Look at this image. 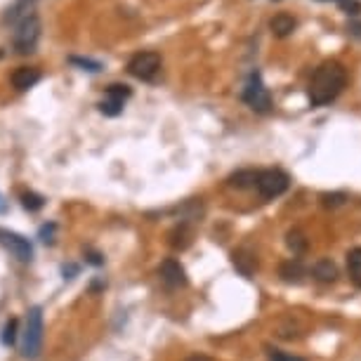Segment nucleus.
I'll list each match as a JSON object with an SVG mask.
<instances>
[{
  "mask_svg": "<svg viewBox=\"0 0 361 361\" xmlns=\"http://www.w3.org/2000/svg\"><path fill=\"white\" fill-rule=\"evenodd\" d=\"M184 361H213L208 357V354H191V357H186Z\"/></svg>",
  "mask_w": 361,
  "mask_h": 361,
  "instance_id": "c756f323",
  "label": "nucleus"
},
{
  "mask_svg": "<svg viewBox=\"0 0 361 361\" xmlns=\"http://www.w3.org/2000/svg\"><path fill=\"white\" fill-rule=\"evenodd\" d=\"M31 3H36V0H20V3H17V8L12 10V15H10V17H15L17 12H20L22 8H27V5H31Z\"/></svg>",
  "mask_w": 361,
  "mask_h": 361,
  "instance_id": "7c9ffc66",
  "label": "nucleus"
},
{
  "mask_svg": "<svg viewBox=\"0 0 361 361\" xmlns=\"http://www.w3.org/2000/svg\"><path fill=\"white\" fill-rule=\"evenodd\" d=\"M170 246L175 248V251H184V248H189L191 239H194V232H191L189 222H179V225L170 232Z\"/></svg>",
  "mask_w": 361,
  "mask_h": 361,
  "instance_id": "4468645a",
  "label": "nucleus"
},
{
  "mask_svg": "<svg viewBox=\"0 0 361 361\" xmlns=\"http://www.w3.org/2000/svg\"><path fill=\"white\" fill-rule=\"evenodd\" d=\"M40 68L36 66H20L15 73H12V85H15L17 90H29L34 88L36 83L40 80Z\"/></svg>",
  "mask_w": 361,
  "mask_h": 361,
  "instance_id": "9d476101",
  "label": "nucleus"
},
{
  "mask_svg": "<svg viewBox=\"0 0 361 361\" xmlns=\"http://www.w3.org/2000/svg\"><path fill=\"white\" fill-rule=\"evenodd\" d=\"M258 172L260 170H251V168H246V170L234 172L227 182H229V186H234V189H248V186H255V182H258Z\"/></svg>",
  "mask_w": 361,
  "mask_h": 361,
  "instance_id": "2eb2a0df",
  "label": "nucleus"
},
{
  "mask_svg": "<svg viewBox=\"0 0 361 361\" xmlns=\"http://www.w3.org/2000/svg\"><path fill=\"white\" fill-rule=\"evenodd\" d=\"M312 277L321 283H333L335 279H338V267H335V263H331L328 258H321V260H316L312 267Z\"/></svg>",
  "mask_w": 361,
  "mask_h": 361,
  "instance_id": "f8f14e48",
  "label": "nucleus"
},
{
  "mask_svg": "<svg viewBox=\"0 0 361 361\" xmlns=\"http://www.w3.org/2000/svg\"><path fill=\"white\" fill-rule=\"evenodd\" d=\"M40 38V20L38 15H27L15 31V50L20 54H31Z\"/></svg>",
  "mask_w": 361,
  "mask_h": 361,
  "instance_id": "39448f33",
  "label": "nucleus"
},
{
  "mask_svg": "<svg viewBox=\"0 0 361 361\" xmlns=\"http://www.w3.org/2000/svg\"><path fill=\"white\" fill-rule=\"evenodd\" d=\"M265 352H267V359H270V361H307L302 357H295V354H290V352L277 350V347H272V345H267Z\"/></svg>",
  "mask_w": 361,
  "mask_h": 361,
  "instance_id": "412c9836",
  "label": "nucleus"
},
{
  "mask_svg": "<svg viewBox=\"0 0 361 361\" xmlns=\"http://www.w3.org/2000/svg\"><path fill=\"white\" fill-rule=\"evenodd\" d=\"M347 272H350L352 283L361 288V248H352L347 253Z\"/></svg>",
  "mask_w": 361,
  "mask_h": 361,
  "instance_id": "dca6fc26",
  "label": "nucleus"
},
{
  "mask_svg": "<svg viewBox=\"0 0 361 361\" xmlns=\"http://www.w3.org/2000/svg\"><path fill=\"white\" fill-rule=\"evenodd\" d=\"M20 331V321L17 319H10L8 323H5V328H3V335H0V340H3V345H8V347H12L17 342V333Z\"/></svg>",
  "mask_w": 361,
  "mask_h": 361,
  "instance_id": "a211bd4d",
  "label": "nucleus"
},
{
  "mask_svg": "<svg viewBox=\"0 0 361 361\" xmlns=\"http://www.w3.org/2000/svg\"><path fill=\"white\" fill-rule=\"evenodd\" d=\"M22 205L29 210V213H38L43 205H45V198L34 194V191H27V194H22Z\"/></svg>",
  "mask_w": 361,
  "mask_h": 361,
  "instance_id": "6ab92c4d",
  "label": "nucleus"
},
{
  "mask_svg": "<svg viewBox=\"0 0 361 361\" xmlns=\"http://www.w3.org/2000/svg\"><path fill=\"white\" fill-rule=\"evenodd\" d=\"M88 263L90 265H102L104 263V260H102V255H99V253H95V251H88Z\"/></svg>",
  "mask_w": 361,
  "mask_h": 361,
  "instance_id": "cd10ccee",
  "label": "nucleus"
},
{
  "mask_svg": "<svg viewBox=\"0 0 361 361\" xmlns=\"http://www.w3.org/2000/svg\"><path fill=\"white\" fill-rule=\"evenodd\" d=\"M71 64H76V66H83L85 71H92V73L102 71V64H99V61H92V59H83V57H71Z\"/></svg>",
  "mask_w": 361,
  "mask_h": 361,
  "instance_id": "393cba45",
  "label": "nucleus"
},
{
  "mask_svg": "<svg viewBox=\"0 0 361 361\" xmlns=\"http://www.w3.org/2000/svg\"><path fill=\"white\" fill-rule=\"evenodd\" d=\"M241 97H244V102L253 111H258V114H270V111H272V95H270V90L265 88L260 73H253V76L248 78V83L244 88V95H241Z\"/></svg>",
  "mask_w": 361,
  "mask_h": 361,
  "instance_id": "423d86ee",
  "label": "nucleus"
},
{
  "mask_svg": "<svg viewBox=\"0 0 361 361\" xmlns=\"http://www.w3.org/2000/svg\"><path fill=\"white\" fill-rule=\"evenodd\" d=\"M99 111H102L104 116H118L123 114V102H116V99H104L102 104H99Z\"/></svg>",
  "mask_w": 361,
  "mask_h": 361,
  "instance_id": "4be33fe9",
  "label": "nucleus"
},
{
  "mask_svg": "<svg viewBox=\"0 0 361 361\" xmlns=\"http://www.w3.org/2000/svg\"><path fill=\"white\" fill-rule=\"evenodd\" d=\"M133 95V90L128 88V85H121V83H111L107 88V97L109 99H116V102H123L126 104V99Z\"/></svg>",
  "mask_w": 361,
  "mask_h": 361,
  "instance_id": "aec40b11",
  "label": "nucleus"
},
{
  "mask_svg": "<svg viewBox=\"0 0 361 361\" xmlns=\"http://www.w3.org/2000/svg\"><path fill=\"white\" fill-rule=\"evenodd\" d=\"M333 3H338V8L345 12V15H350V17H357L359 12H361L359 0H333Z\"/></svg>",
  "mask_w": 361,
  "mask_h": 361,
  "instance_id": "b1692460",
  "label": "nucleus"
},
{
  "mask_svg": "<svg viewBox=\"0 0 361 361\" xmlns=\"http://www.w3.org/2000/svg\"><path fill=\"white\" fill-rule=\"evenodd\" d=\"M78 272V267L76 265H68V267H64V270H61V274H64V279H73V274Z\"/></svg>",
  "mask_w": 361,
  "mask_h": 361,
  "instance_id": "c85d7f7f",
  "label": "nucleus"
},
{
  "mask_svg": "<svg viewBox=\"0 0 361 361\" xmlns=\"http://www.w3.org/2000/svg\"><path fill=\"white\" fill-rule=\"evenodd\" d=\"M286 246L290 248L295 255H302V253H307V239H304V234L300 232V229H290L288 234H286Z\"/></svg>",
  "mask_w": 361,
  "mask_h": 361,
  "instance_id": "f3484780",
  "label": "nucleus"
},
{
  "mask_svg": "<svg viewBox=\"0 0 361 361\" xmlns=\"http://www.w3.org/2000/svg\"><path fill=\"white\" fill-rule=\"evenodd\" d=\"M43 350V309L31 307L24 319L22 333V354L27 359H38Z\"/></svg>",
  "mask_w": 361,
  "mask_h": 361,
  "instance_id": "f03ea898",
  "label": "nucleus"
},
{
  "mask_svg": "<svg viewBox=\"0 0 361 361\" xmlns=\"http://www.w3.org/2000/svg\"><path fill=\"white\" fill-rule=\"evenodd\" d=\"M279 277L283 279V281L288 283H300L304 277H307V267H304L300 260H286L281 265V270H279Z\"/></svg>",
  "mask_w": 361,
  "mask_h": 361,
  "instance_id": "9b49d317",
  "label": "nucleus"
},
{
  "mask_svg": "<svg viewBox=\"0 0 361 361\" xmlns=\"http://www.w3.org/2000/svg\"><path fill=\"white\" fill-rule=\"evenodd\" d=\"M161 66H163L161 54L154 52V50H147V52H137V54L130 57L128 73L137 80H147V83H152V80L159 78Z\"/></svg>",
  "mask_w": 361,
  "mask_h": 361,
  "instance_id": "7ed1b4c3",
  "label": "nucleus"
},
{
  "mask_svg": "<svg viewBox=\"0 0 361 361\" xmlns=\"http://www.w3.org/2000/svg\"><path fill=\"white\" fill-rule=\"evenodd\" d=\"M0 244L8 248L17 260H22V263H31L34 260V246L22 234L10 232V229H0Z\"/></svg>",
  "mask_w": 361,
  "mask_h": 361,
  "instance_id": "0eeeda50",
  "label": "nucleus"
},
{
  "mask_svg": "<svg viewBox=\"0 0 361 361\" xmlns=\"http://www.w3.org/2000/svg\"><path fill=\"white\" fill-rule=\"evenodd\" d=\"M295 27H297V22L290 15H283V12L277 17H272V22H270V31L277 36V38H288V36L295 31Z\"/></svg>",
  "mask_w": 361,
  "mask_h": 361,
  "instance_id": "ddd939ff",
  "label": "nucleus"
},
{
  "mask_svg": "<svg viewBox=\"0 0 361 361\" xmlns=\"http://www.w3.org/2000/svg\"><path fill=\"white\" fill-rule=\"evenodd\" d=\"M347 85V68L340 61H323L316 68L312 80H309V102L312 107H323V104H331L335 97L345 90Z\"/></svg>",
  "mask_w": 361,
  "mask_h": 361,
  "instance_id": "f257e3e1",
  "label": "nucleus"
},
{
  "mask_svg": "<svg viewBox=\"0 0 361 361\" xmlns=\"http://www.w3.org/2000/svg\"><path fill=\"white\" fill-rule=\"evenodd\" d=\"M255 186H258L260 196L270 201V198H277V196H281L283 191H288L290 177L286 175L283 170H279V168H267V170L258 172V182H255Z\"/></svg>",
  "mask_w": 361,
  "mask_h": 361,
  "instance_id": "20e7f679",
  "label": "nucleus"
},
{
  "mask_svg": "<svg viewBox=\"0 0 361 361\" xmlns=\"http://www.w3.org/2000/svg\"><path fill=\"white\" fill-rule=\"evenodd\" d=\"M159 277L168 288H184L186 286V272H184V267L179 265V260H175V258L163 260V265H161V270H159Z\"/></svg>",
  "mask_w": 361,
  "mask_h": 361,
  "instance_id": "6e6552de",
  "label": "nucleus"
},
{
  "mask_svg": "<svg viewBox=\"0 0 361 361\" xmlns=\"http://www.w3.org/2000/svg\"><path fill=\"white\" fill-rule=\"evenodd\" d=\"M347 31H350V36H354L357 40H361V22H350Z\"/></svg>",
  "mask_w": 361,
  "mask_h": 361,
  "instance_id": "bb28decb",
  "label": "nucleus"
},
{
  "mask_svg": "<svg viewBox=\"0 0 361 361\" xmlns=\"http://www.w3.org/2000/svg\"><path fill=\"white\" fill-rule=\"evenodd\" d=\"M347 201V194H342V191H335V194H321V203L326 205V208H338Z\"/></svg>",
  "mask_w": 361,
  "mask_h": 361,
  "instance_id": "5701e85b",
  "label": "nucleus"
},
{
  "mask_svg": "<svg viewBox=\"0 0 361 361\" xmlns=\"http://www.w3.org/2000/svg\"><path fill=\"white\" fill-rule=\"evenodd\" d=\"M232 265L234 270L246 279H251L253 274L258 272V258H255V253L248 251V248H236L232 253Z\"/></svg>",
  "mask_w": 361,
  "mask_h": 361,
  "instance_id": "1a4fd4ad",
  "label": "nucleus"
},
{
  "mask_svg": "<svg viewBox=\"0 0 361 361\" xmlns=\"http://www.w3.org/2000/svg\"><path fill=\"white\" fill-rule=\"evenodd\" d=\"M52 232H54V225H45L40 229V239L45 241V244H52Z\"/></svg>",
  "mask_w": 361,
  "mask_h": 361,
  "instance_id": "a878e982",
  "label": "nucleus"
}]
</instances>
